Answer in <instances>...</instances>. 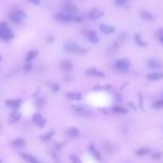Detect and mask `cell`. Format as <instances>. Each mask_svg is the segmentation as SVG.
Returning a JSON list of instances; mask_svg holds the SVG:
<instances>
[{
	"instance_id": "6da1fadb",
	"label": "cell",
	"mask_w": 163,
	"mask_h": 163,
	"mask_svg": "<svg viewBox=\"0 0 163 163\" xmlns=\"http://www.w3.org/2000/svg\"><path fill=\"white\" fill-rule=\"evenodd\" d=\"M64 50L66 51V53H70V54H85L86 51H87L83 46L78 45V44L75 43V41H70V40L65 41Z\"/></svg>"
},
{
	"instance_id": "7a4b0ae2",
	"label": "cell",
	"mask_w": 163,
	"mask_h": 163,
	"mask_svg": "<svg viewBox=\"0 0 163 163\" xmlns=\"http://www.w3.org/2000/svg\"><path fill=\"white\" fill-rule=\"evenodd\" d=\"M12 38H13V32L11 31V29L6 24L1 22L0 24V39L8 41V40L12 39Z\"/></svg>"
},
{
	"instance_id": "3957f363",
	"label": "cell",
	"mask_w": 163,
	"mask_h": 163,
	"mask_svg": "<svg viewBox=\"0 0 163 163\" xmlns=\"http://www.w3.org/2000/svg\"><path fill=\"white\" fill-rule=\"evenodd\" d=\"M75 16H74V15H70V13H66V12H58L55 15V18H56L57 22H63V24H70L72 22H74Z\"/></svg>"
},
{
	"instance_id": "277c9868",
	"label": "cell",
	"mask_w": 163,
	"mask_h": 163,
	"mask_svg": "<svg viewBox=\"0 0 163 163\" xmlns=\"http://www.w3.org/2000/svg\"><path fill=\"white\" fill-rule=\"evenodd\" d=\"M130 66H131V62L127 58H120L115 62V68L117 70H121V72L127 70Z\"/></svg>"
},
{
	"instance_id": "5b68a950",
	"label": "cell",
	"mask_w": 163,
	"mask_h": 163,
	"mask_svg": "<svg viewBox=\"0 0 163 163\" xmlns=\"http://www.w3.org/2000/svg\"><path fill=\"white\" fill-rule=\"evenodd\" d=\"M24 18H26V13L22 12V10H15L9 15V19L13 24H20Z\"/></svg>"
},
{
	"instance_id": "8992f818",
	"label": "cell",
	"mask_w": 163,
	"mask_h": 163,
	"mask_svg": "<svg viewBox=\"0 0 163 163\" xmlns=\"http://www.w3.org/2000/svg\"><path fill=\"white\" fill-rule=\"evenodd\" d=\"M73 108H74V111H75L76 114L78 115H82V116H88V115H93V112H92L88 107H86L85 105H74L73 106Z\"/></svg>"
},
{
	"instance_id": "52a82bcc",
	"label": "cell",
	"mask_w": 163,
	"mask_h": 163,
	"mask_svg": "<svg viewBox=\"0 0 163 163\" xmlns=\"http://www.w3.org/2000/svg\"><path fill=\"white\" fill-rule=\"evenodd\" d=\"M62 8H63V10H64V12L70 13V15H74V16H75V15H77L78 11H79L75 5H73V3H70V2L64 3Z\"/></svg>"
},
{
	"instance_id": "ba28073f",
	"label": "cell",
	"mask_w": 163,
	"mask_h": 163,
	"mask_svg": "<svg viewBox=\"0 0 163 163\" xmlns=\"http://www.w3.org/2000/svg\"><path fill=\"white\" fill-rule=\"evenodd\" d=\"M32 123L37 125L38 127H44L46 124V120L44 118V116L39 113H36V114L32 115Z\"/></svg>"
},
{
	"instance_id": "9c48e42d",
	"label": "cell",
	"mask_w": 163,
	"mask_h": 163,
	"mask_svg": "<svg viewBox=\"0 0 163 163\" xmlns=\"http://www.w3.org/2000/svg\"><path fill=\"white\" fill-rule=\"evenodd\" d=\"M147 66L153 70H161L162 68V63L159 60V59L155 58H151L147 60Z\"/></svg>"
},
{
	"instance_id": "30bf717a",
	"label": "cell",
	"mask_w": 163,
	"mask_h": 163,
	"mask_svg": "<svg viewBox=\"0 0 163 163\" xmlns=\"http://www.w3.org/2000/svg\"><path fill=\"white\" fill-rule=\"evenodd\" d=\"M99 29L104 32V34H106V35H111V34L115 32V27L114 26H110V25L101 24L99 25Z\"/></svg>"
},
{
	"instance_id": "8fae6325",
	"label": "cell",
	"mask_w": 163,
	"mask_h": 163,
	"mask_svg": "<svg viewBox=\"0 0 163 163\" xmlns=\"http://www.w3.org/2000/svg\"><path fill=\"white\" fill-rule=\"evenodd\" d=\"M59 66H60V68H62L63 70H65V72H70V70H73V68H74L72 62L67 60V59L62 60V62H60V64H59Z\"/></svg>"
},
{
	"instance_id": "7c38bea8",
	"label": "cell",
	"mask_w": 163,
	"mask_h": 163,
	"mask_svg": "<svg viewBox=\"0 0 163 163\" xmlns=\"http://www.w3.org/2000/svg\"><path fill=\"white\" fill-rule=\"evenodd\" d=\"M86 74L87 75H91V76H96V77H104V73L102 70H98L96 68H88L86 70Z\"/></svg>"
},
{
	"instance_id": "4fadbf2b",
	"label": "cell",
	"mask_w": 163,
	"mask_h": 163,
	"mask_svg": "<svg viewBox=\"0 0 163 163\" xmlns=\"http://www.w3.org/2000/svg\"><path fill=\"white\" fill-rule=\"evenodd\" d=\"M103 15H104L103 11H102L101 9H97V8L92 9V11L89 12V17H91V19H93V20H97V19L101 18Z\"/></svg>"
},
{
	"instance_id": "5bb4252c",
	"label": "cell",
	"mask_w": 163,
	"mask_h": 163,
	"mask_svg": "<svg viewBox=\"0 0 163 163\" xmlns=\"http://www.w3.org/2000/svg\"><path fill=\"white\" fill-rule=\"evenodd\" d=\"M6 104L8 105V106H10L11 108H13V110H17L22 105V101L20 99H7Z\"/></svg>"
},
{
	"instance_id": "9a60e30c",
	"label": "cell",
	"mask_w": 163,
	"mask_h": 163,
	"mask_svg": "<svg viewBox=\"0 0 163 163\" xmlns=\"http://www.w3.org/2000/svg\"><path fill=\"white\" fill-rule=\"evenodd\" d=\"M87 39L91 41L92 44H97L98 43V35H97V32L96 31H94V30H91V31L88 32L87 34Z\"/></svg>"
},
{
	"instance_id": "2e32d148",
	"label": "cell",
	"mask_w": 163,
	"mask_h": 163,
	"mask_svg": "<svg viewBox=\"0 0 163 163\" xmlns=\"http://www.w3.org/2000/svg\"><path fill=\"white\" fill-rule=\"evenodd\" d=\"M146 78L150 80H159V79H162L163 78V73L160 72H154V73H150L147 74Z\"/></svg>"
},
{
	"instance_id": "e0dca14e",
	"label": "cell",
	"mask_w": 163,
	"mask_h": 163,
	"mask_svg": "<svg viewBox=\"0 0 163 163\" xmlns=\"http://www.w3.org/2000/svg\"><path fill=\"white\" fill-rule=\"evenodd\" d=\"M20 156H22L24 160L28 161V162H31V163H38L39 162V161H38L35 156H32V155L29 154V153H20Z\"/></svg>"
},
{
	"instance_id": "ac0fdd59",
	"label": "cell",
	"mask_w": 163,
	"mask_h": 163,
	"mask_svg": "<svg viewBox=\"0 0 163 163\" xmlns=\"http://www.w3.org/2000/svg\"><path fill=\"white\" fill-rule=\"evenodd\" d=\"M141 18L145 22H152L153 19H154V16H153L152 13L149 12V11H141Z\"/></svg>"
},
{
	"instance_id": "d6986e66",
	"label": "cell",
	"mask_w": 163,
	"mask_h": 163,
	"mask_svg": "<svg viewBox=\"0 0 163 163\" xmlns=\"http://www.w3.org/2000/svg\"><path fill=\"white\" fill-rule=\"evenodd\" d=\"M20 116H22L20 112H17V111H15V112L11 113V114H10V117H9V122H10V123H16V122H18V121L20 120Z\"/></svg>"
},
{
	"instance_id": "ffe728a7",
	"label": "cell",
	"mask_w": 163,
	"mask_h": 163,
	"mask_svg": "<svg viewBox=\"0 0 163 163\" xmlns=\"http://www.w3.org/2000/svg\"><path fill=\"white\" fill-rule=\"evenodd\" d=\"M38 55V51L35 50V49H32V50H29L27 53L26 55V62H31L34 59L36 58V56Z\"/></svg>"
},
{
	"instance_id": "44dd1931",
	"label": "cell",
	"mask_w": 163,
	"mask_h": 163,
	"mask_svg": "<svg viewBox=\"0 0 163 163\" xmlns=\"http://www.w3.org/2000/svg\"><path fill=\"white\" fill-rule=\"evenodd\" d=\"M67 135L72 137H77L79 135V130L76 127H70L67 130Z\"/></svg>"
},
{
	"instance_id": "7402d4cb",
	"label": "cell",
	"mask_w": 163,
	"mask_h": 163,
	"mask_svg": "<svg viewBox=\"0 0 163 163\" xmlns=\"http://www.w3.org/2000/svg\"><path fill=\"white\" fill-rule=\"evenodd\" d=\"M134 40H135V43H137V45L141 46V47H143V48H144V47H146V43H145L143 39H142V37H141V35H140V34H135V35H134Z\"/></svg>"
},
{
	"instance_id": "603a6c76",
	"label": "cell",
	"mask_w": 163,
	"mask_h": 163,
	"mask_svg": "<svg viewBox=\"0 0 163 163\" xmlns=\"http://www.w3.org/2000/svg\"><path fill=\"white\" fill-rule=\"evenodd\" d=\"M11 144H12V146H15V147H22L26 145V142H25L22 139H16V140H13Z\"/></svg>"
},
{
	"instance_id": "cb8c5ba5",
	"label": "cell",
	"mask_w": 163,
	"mask_h": 163,
	"mask_svg": "<svg viewBox=\"0 0 163 163\" xmlns=\"http://www.w3.org/2000/svg\"><path fill=\"white\" fill-rule=\"evenodd\" d=\"M88 150L91 151L92 152V154L94 155V158H96L97 160H99L101 161V155H99V153H98V151L95 149V146H94V144H91L89 146H88Z\"/></svg>"
},
{
	"instance_id": "d4e9b609",
	"label": "cell",
	"mask_w": 163,
	"mask_h": 163,
	"mask_svg": "<svg viewBox=\"0 0 163 163\" xmlns=\"http://www.w3.org/2000/svg\"><path fill=\"white\" fill-rule=\"evenodd\" d=\"M66 97L70 99H75V101H77V99L82 98V94L80 93H67Z\"/></svg>"
},
{
	"instance_id": "484cf974",
	"label": "cell",
	"mask_w": 163,
	"mask_h": 163,
	"mask_svg": "<svg viewBox=\"0 0 163 163\" xmlns=\"http://www.w3.org/2000/svg\"><path fill=\"white\" fill-rule=\"evenodd\" d=\"M151 151L150 149H147V147H142V149H139V150H137V155H139V156H144V155L149 154Z\"/></svg>"
},
{
	"instance_id": "4316f807",
	"label": "cell",
	"mask_w": 163,
	"mask_h": 163,
	"mask_svg": "<svg viewBox=\"0 0 163 163\" xmlns=\"http://www.w3.org/2000/svg\"><path fill=\"white\" fill-rule=\"evenodd\" d=\"M112 110L114 113H118V114H125V113H127V110H126V108L121 107V106H114Z\"/></svg>"
},
{
	"instance_id": "83f0119b",
	"label": "cell",
	"mask_w": 163,
	"mask_h": 163,
	"mask_svg": "<svg viewBox=\"0 0 163 163\" xmlns=\"http://www.w3.org/2000/svg\"><path fill=\"white\" fill-rule=\"evenodd\" d=\"M152 107L155 110H161L163 108V99H159V101H155L152 104Z\"/></svg>"
},
{
	"instance_id": "f1b7e54d",
	"label": "cell",
	"mask_w": 163,
	"mask_h": 163,
	"mask_svg": "<svg viewBox=\"0 0 163 163\" xmlns=\"http://www.w3.org/2000/svg\"><path fill=\"white\" fill-rule=\"evenodd\" d=\"M128 0H115V5L118 6V7H123V6L126 5Z\"/></svg>"
},
{
	"instance_id": "f546056e",
	"label": "cell",
	"mask_w": 163,
	"mask_h": 163,
	"mask_svg": "<svg viewBox=\"0 0 163 163\" xmlns=\"http://www.w3.org/2000/svg\"><path fill=\"white\" fill-rule=\"evenodd\" d=\"M53 132H49V133H47V134H45V135H43V137H41V140H43V141H47V140H49L50 139L51 137H53Z\"/></svg>"
},
{
	"instance_id": "4dcf8cb0",
	"label": "cell",
	"mask_w": 163,
	"mask_h": 163,
	"mask_svg": "<svg viewBox=\"0 0 163 163\" xmlns=\"http://www.w3.org/2000/svg\"><path fill=\"white\" fill-rule=\"evenodd\" d=\"M162 153L161 152H158V153H154V154L152 155V159L153 160H159V159H161L162 158Z\"/></svg>"
},
{
	"instance_id": "1f68e13d",
	"label": "cell",
	"mask_w": 163,
	"mask_h": 163,
	"mask_svg": "<svg viewBox=\"0 0 163 163\" xmlns=\"http://www.w3.org/2000/svg\"><path fill=\"white\" fill-rule=\"evenodd\" d=\"M31 68H32V65L30 64L29 62H28V64H26V65L24 66V72H29V70H31Z\"/></svg>"
},
{
	"instance_id": "d6a6232c",
	"label": "cell",
	"mask_w": 163,
	"mask_h": 163,
	"mask_svg": "<svg viewBox=\"0 0 163 163\" xmlns=\"http://www.w3.org/2000/svg\"><path fill=\"white\" fill-rule=\"evenodd\" d=\"M155 36H156L158 38L163 37V28H161V29H159L158 31L155 32Z\"/></svg>"
},
{
	"instance_id": "836d02e7",
	"label": "cell",
	"mask_w": 163,
	"mask_h": 163,
	"mask_svg": "<svg viewBox=\"0 0 163 163\" xmlns=\"http://www.w3.org/2000/svg\"><path fill=\"white\" fill-rule=\"evenodd\" d=\"M29 1L32 3V5H36V6H38L40 3V0H29Z\"/></svg>"
},
{
	"instance_id": "e575fe53",
	"label": "cell",
	"mask_w": 163,
	"mask_h": 163,
	"mask_svg": "<svg viewBox=\"0 0 163 163\" xmlns=\"http://www.w3.org/2000/svg\"><path fill=\"white\" fill-rule=\"evenodd\" d=\"M159 40H160L161 43H162V44H163V37H160V38H159Z\"/></svg>"
},
{
	"instance_id": "d590c367",
	"label": "cell",
	"mask_w": 163,
	"mask_h": 163,
	"mask_svg": "<svg viewBox=\"0 0 163 163\" xmlns=\"http://www.w3.org/2000/svg\"><path fill=\"white\" fill-rule=\"evenodd\" d=\"M0 60H1V54H0Z\"/></svg>"
}]
</instances>
